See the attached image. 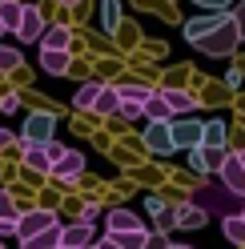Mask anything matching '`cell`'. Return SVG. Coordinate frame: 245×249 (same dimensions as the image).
Instances as JSON below:
<instances>
[{"mask_svg":"<svg viewBox=\"0 0 245 249\" xmlns=\"http://www.w3.org/2000/svg\"><path fill=\"white\" fill-rule=\"evenodd\" d=\"M193 205L201 209V213H217V217H233V213H241L245 209V197H237V193H229L221 181H209V185H201V189L193 193Z\"/></svg>","mask_w":245,"mask_h":249,"instance_id":"obj_1","label":"cell"},{"mask_svg":"<svg viewBox=\"0 0 245 249\" xmlns=\"http://www.w3.org/2000/svg\"><path fill=\"white\" fill-rule=\"evenodd\" d=\"M193 44H197V53H205V56H229V53L241 44V40H237V28H233V17L221 20L213 33H205L201 40H193Z\"/></svg>","mask_w":245,"mask_h":249,"instance_id":"obj_2","label":"cell"},{"mask_svg":"<svg viewBox=\"0 0 245 249\" xmlns=\"http://www.w3.org/2000/svg\"><path fill=\"white\" fill-rule=\"evenodd\" d=\"M52 133H56V117L52 113H28L20 141L24 145H44V141H52Z\"/></svg>","mask_w":245,"mask_h":249,"instance_id":"obj_3","label":"cell"},{"mask_svg":"<svg viewBox=\"0 0 245 249\" xmlns=\"http://www.w3.org/2000/svg\"><path fill=\"white\" fill-rule=\"evenodd\" d=\"M169 137H173V149H197V145H201V121L173 117L169 121Z\"/></svg>","mask_w":245,"mask_h":249,"instance_id":"obj_4","label":"cell"},{"mask_svg":"<svg viewBox=\"0 0 245 249\" xmlns=\"http://www.w3.org/2000/svg\"><path fill=\"white\" fill-rule=\"evenodd\" d=\"M40 33H44V12H40L36 4H20V20H17V36H20V44L40 40Z\"/></svg>","mask_w":245,"mask_h":249,"instance_id":"obj_5","label":"cell"},{"mask_svg":"<svg viewBox=\"0 0 245 249\" xmlns=\"http://www.w3.org/2000/svg\"><path fill=\"white\" fill-rule=\"evenodd\" d=\"M49 173L56 177V181H76L85 173V153H76V149H65L60 157L49 165Z\"/></svg>","mask_w":245,"mask_h":249,"instance_id":"obj_6","label":"cell"},{"mask_svg":"<svg viewBox=\"0 0 245 249\" xmlns=\"http://www.w3.org/2000/svg\"><path fill=\"white\" fill-rule=\"evenodd\" d=\"M56 225V213L52 209H28V213H17V237H33V233Z\"/></svg>","mask_w":245,"mask_h":249,"instance_id":"obj_7","label":"cell"},{"mask_svg":"<svg viewBox=\"0 0 245 249\" xmlns=\"http://www.w3.org/2000/svg\"><path fill=\"white\" fill-rule=\"evenodd\" d=\"M217 181L225 185L229 193L245 197V169H241V161H237V153H225V161H221V169H217Z\"/></svg>","mask_w":245,"mask_h":249,"instance_id":"obj_8","label":"cell"},{"mask_svg":"<svg viewBox=\"0 0 245 249\" xmlns=\"http://www.w3.org/2000/svg\"><path fill=\"white\" fill-rule=\"evenodd\" d=\"M145 145H149V153H157V157H169V153H173L169 121H149V129H145Z\"/></svg>","mask_w":245,"mask_h":249,"instance_id":"obj_9","label":"cell"},{"mask_svg":"<svg viewBox=\"0 0 245 249\" xmlns=\"http://www.w3.org/2000/svg\"><path fill=\"white\" fill-rule=\"evenodd\" d=\"M221 20H229V12H225V8H213V12H205V17H193V20L185 24V40H189V44H193V40H201V36L213 33Z\"/></svg>","mask_w":245,"mask_h":249,"instance_id":"obj_10","label":"cell"},{"mask_svg":"<svg viewBox=\"0 0 245 249\" xmlns=\"http://www.w3.org/2000/svg\"><path fill=\"white\" fill-rule=\"evenodd\" d=\"M20 249H60V221L33 233V237H20Z\"/></svg>","mask_w":245,"mask_h":249,"instance_id":"obj_11","label":"cell"},{"mask_svg":"<svg viewBox=\"0 0 245 249\" xmlns=\"http://www.w3.org/2000/svg\"><path fill=\"white\" fill-rule=\"evenodd\" d=\"M60 245H69V249H85V245H93V225L76 221V225H69V229H60Z\"/></svg>","mask_w":245,"mask_h":249,"instance_id":"obj_12","label":"cell"},{"mask_svg":"<svg viewBox=\"0 0 245 249\" xmlns=\"http://www.w3.org/2000/svg\"><path fill=\"white\" fill-rule=\"evenodd\" d=\"M105 225H109V233L145 229V225H141V217H137V213H129V209H113V213H105Z\"/></svg>","mask_w":245,"mask_h":249,"instance_id":"obj_13","label":"cell"},{"mask_svg":"<svg viewBox=\"0 0 245 249\" xmlns=\"http://www.w3.org/2000/svg\"><path fill=\"white\" fill-rule=\"evenodd\" d=\"M20 157H24V169H33V173H49V153H44V145H24L20 141Z\"/></svg>","mask_w":245,"mask_h":249,"instance_id":"obj_14","label":"cell"},{"mask_svg":"<svg viewBox=\"0 0 245 249\" xmlns=\"http://www.w3.org/2000/svg\"><path fill=\"white\" fill-rule=\"evenodd\" d=\"M225 137H229V129H225V121H201V145H209V149H225Z\"/></svg>","mask_w":245,"mask_h":249,"instance_id":"obj_15","label":"cell"},{"mask_svg":"<svg viewBox=\"0 0 245 249\" xmlns=\"http://www.w3.org/2000/svg\"><path fill=\"white\" fill-rule=\"evenodd\" d=\"M40 69L52 76L69 72V49H40Z\"/></svg>","mask_w":245,"mask_h":249,"instance_id":"obj_16","label":"cell"},{"mask_svg":"<svg viewBox=\"0 0 245 249\" xmlns=\"http://www.w3.org/2000/svg\"><path fill=\"white\" fill-rule=\"evenodd\" d=\"M72 44V33L65 24H44V33H40V49H69Z\"/></svg>","mask_w":245,"mask_h":249,"instance_id":"obj_17","label":"cell"},{"mask_svg":"<svg viewBox=\"0 0 245 249\" xmlns=\"http://www.w3.org/2000/svg\"><path fill=\"white\" fill-rule=\"evenodd\" d=\"M205 217H209V213H201V209L189 201V205L173 209V225H181V229H201V225H205Z\"/></svg>","mask_w":245,"mask_h":249,"instance_id":"obj_18","label":"cell"},{"mask_svg":"<svg viewBox=\"0 0 245 249\" xmlns=\"http://www.w3.org/2000/svg\"><path fill=\"white\" fill-rule=\"evenodd\" d=\"M161 97H165V105L173 108V117L177 113H193V108H197V101L189 97V92H181V89H161Z\"/></svg>","mask_w":245,"mask_h":249,"instance_id":"obj_19","label":"cell"},{"mask_svg":"<svg viewBox=\"0 0 245 249\" xmlns=\"http://www.w3.org/2000/svg\"><path fill=\"white\" fill-rule=\"evenodd\" d=\"M117 105H121L117 89H113V85H101L97 101H93V113H101V117H113V113H117Z\"/></svg>","mask_w":245,"mask_h":249,"instance_id":"obj_20","label":"cell"},{"mask_svg":"<svg viewBox=\"0 0 245 249\" xmlns=\"http://www.w3.org/2000/svg\"><path fill=\"white\" fill-rule=\"evenodd\" d=\"M221 229H225V237L233 241V245H245V217H241V213L221 217Z\"/></svg>","mask_w":245,"mask_h":249,"instance_id":"obj_21","label":"cell"},{"mask_svg":"<svg viewBox=\"0 0 245 249\" xmlns=\"http://www.w3.org/2000/svg\"><path fill=\"white\" fill-rule=\"evenodd\" d=\"M17 20H20V0H0V24H4V33H17Z\"/></svg>","mask_w":245,"mask_h":249,"instance_id":"obj_22","label":"cell"},{"mask_svg":"<svg viewBox=\"0 0 245 249\" xmlns=\"http://www.w3.org/2000/svg\"><path fill=\"white\" fill-rule=\"evenodd\" d=\"M121 249H145V229H129V233H109Z\"/></svg>","mask_w":245,"mask_h":249,"instance_id":"obj_23","label":"cell"},{"mask_svg":"<svg viewBox=\"0 0 245 249\" xmlns=\"http://www.w3.org/2000/svg\"><path fill=\"white\" fill-rule=\"evenodd\" d=\"M97 92H101V81H88V85H81V89H76V97H72V105H76V108H93V101H97Z\"/></svg>","mask_w":245,"mask_h":249,"instance_id":"obj_24","label":"cell"},{"mask_svg":"<svg viewBox=\"0 0 245 249\" xmlns=\"http://www.w3.org/2000/svg\"><path fill=\"white\" fill-rule=\"evenodd\" d=\"M197 153H201V165H205V173H217V169H221V161H225V149L197 145Z\"/></svg>","mask_w":245,"mask_h":249,"instance_id":"obj_25","label":"cell"},{"mask_svg":"<svg viewBox=\"0 0 245 249\" xmlns=\"http://www.w3.org/2000/svg\"><path fill=\"white\" fill-rule=\"evenodd\" d=\"M101 12H105V33H117V24H121V4L117 0H101Z\"/></svg>","mask_w":245,"mask_h":249,"instance_id":"obj_26","label":"cell"},{"mask_svg":"<svg viewBox=\"0 0 245 249\" xmlns=\"http://www.w3.org/2000/svg\"><path fill=\"white\" fill-rule=\"evenodd\" d=\"M20 69V49H4L0 44V72H17Z\"/></svg>","mask_w":245,"mask_h":249,"instance_id":"obj_27","label":"cell"},{"mask_svg":"<svg viewBox=\"0 0 245 249\" xmlns=\"http://www.w3.org/2000/svg\"><path fill=\"white\" fill-rule=\"evenodd\" d=\"M0 217H4V221H17V201H12V193H4V189H0Z\"/></svg>","mask_w":245,"mask_h":249,"instance_id":"obj_28","label":"cell"},{"mask_svg":"<svg viewBox=\"0 0 245 249\" xmlns=\"http://www.w3.org/2000/svg\"><path fill=\"white\" fill-rule=\"evenodd\" d=\"M117 113L125 117V121H137V117H145V113H141V101H121V105H117Z\"/></svg>","mask_w":245,"mask_h":249,"instance_id":"obj_29","label":"cell"},{"mask_svg":"<svg viewBox=\"0 0 245 249\" xmlns=\"http://www.w3.org/2000/svg\"><path fill=\"white\" fill-rule=\"evenodd\" d=\"M233 17V28H237V40H245V0H241V8L237 12H229Z\"/></svg>","mask_w":245,"mask_h":249,"instance_id":"obj_30","label":"cell"},{"mask_svg":"<svg viewBox=\"0 0 245 249\" xmlns=\"http://www.w3.org/2000/svg\"><path fill=\"white\" fill-rule=\"evenodd\" d=\"M165 245H169L165 233H145V249H165Z\"/></svg>","mask_w":245,"mask_h":249,"instance_id":"obj_31","label":"cell"},{"mask_svg":"<svg viewBox=\"0 0 245 249\" xmlns=\"http://www.w3.org/2000/svg\"><path fill=\"white\" fill-rule=\"evenodd\" d=\"M153 217H157L161 229H173V209H161V213H153Z\"/></svg>","mask_w":245,"mask_h":249,"instance_id":"obj_32","label":"cell"},{"mask_svg":"<svg viewBox=\"0 0 245 249\" xmlns=\"http://www.w3.org/2000/svg\"><path fill=\"white\" fill-rule=\"evenodd\" d=\"M97 213H101L97 205H85V209H81V221H85V225H93V221H97Z\"/></svg>","mask_w":245,"mask_h":249,"instance_id":"obj_33","label":"cell"},{"mask_svg":"<svg viewBox=\"0 0 245 249\" xmlns=\"http://www.w3.org/2000/svg\"><path fill=\"white\" fill-rule=\"evenodd\" d=\"M44 153H49V161H56L60 153H65V145H56V141H44Z\"/></svg>","mask_w":245,"mask_h":249,"instance_id":"obj_34","label":"cell"},{"mask_svg":"<svg viewBox=\"0 0 245 249\" xmlns=\"http://www.w3.org/2000/svg\"><path fill=\"white\" fill-rule=\"evenodd\" d=\"M193 4H201V8L213 12V8H229V0H193Z\"/></svg>","mask_w":245,"mask_h":249,"instance_id":"obj_35","label":"cell"},{"mask_svg":"<svg viewBox=\"0 0 245 249\" xmlns=\"http://www.w3.org/2000/svg\"><path fill=\"white\" fill-rule=\"evenodd\" d=\"M12 233H17V221H4L0 217V237H12Z\"/></svg>","mask_w":245,"mask_h":249,"instance_id":"obj_36","label":"cell"},{"mask_svg":"<svg viewBox=\"0 0 245 249\" xmlns=\"http://www.w3.org/2000/svg\"><path fill=\"white\" fill-rule=\"evenodd\" d=\"M93 249H121L113 237H101V241H93Z\"/></svg>","mask_w":245,"mask_h":249,"instance_id":"obj_37","label":"cell"},{"mask_svg":"<svg viewBox=\"0 0 245 249\" xmlns=\"http://www.w3.org/2000/svg\"><path fill=\"white\" fill-rule=\"evenodd\" d=\"M12 141H17V137H12V133H8V129H0V149H8V145H12Z\"/></svg>","mask_w":245,"mask_h":249,"instance_id":"obj_38","label":"cell"},{"mask_svg":"<svg viewBox=\"0 0 245 249\" xmlns=\"http://www.w3.org/2000/svg\"><path fill=\"white\" fill-rule=\"evenodd\" d=\"M165 249H193V245H165Z\"/></svg>","mask_w":245,"mask_h":249,"instance_id":"obj_39","label":"cell"},{"mask_svg":"<svg viewBox=\"0 0 245 249\" xmlns=\"http://www.w3.org/2000/svg\"><path fill=\"white\" fill-rule=\"evenodd\" d=\"M237 161H241V169H245V149H241V153H237Z\"/></svg>","mask_w":245,"mask_h":249,"instance_id":"obj_40","label":"cell"},{"mask_svg":"<svg viewBox=\"0 0 245 249\" xmlns=\"http://www.w3.org/2000/svg\"><path fill=\"white\" fill-rule=\"evenodd\" d=\"M60 4H76V0H60Z\"/></svg>","mask_w":245,"mask_h":249,"instance_id":"obj_41","label":"cell"},{"mask_svg":"<svg viewBox=\"0 0 245 249\" xmlns=\"http://www.w3.org/2000/svg\"><path fill=\"white\" fill-rule=\"evenodd\" d=\"M0 36H4V24H0Z\"/></svg>","mask_w":245,"mask_h":249,"instance_id":"obj_42","label":"cell"},{"mask_svg":"<svg viewBox=\"0 0 245 249\" xmlns=\"http://www.w3.org/2000/svg\"><path fill=\"white\" fill-rule=\"evenodd\" d=\"M85 249H93V245H85Z\"/></svg>","mask_w":245,"mask_h":249,"instance_id":"obj_43","label":"cell"},{"mask_svg":"<svg viewBox=\"0 0 245 249\" xmlns=\"http://www.w3.org/2000/svg\"><path fill=\"white\" fill-rule=\"evenodd\" d=\"M60 249H69V245H60Z\"/></svg>","mask_w":245,"mask_h":249,"instance_id":"obj_44","label":"cell"},{"mask_svg":"<svg viewBox=\"0 0 245 249\" xmlns=\"http://www.w3.org/2000/svg\"><path fill=\"white\" fill-rule=\"evenodd\" d=\"M241 217H245V209H241Z\"/></svg>","mask_w":245,"mask_h":249,"instance_id":"obj_45","label":"cell"},{"mask_svg":"<svg viewBox=\"0 0 245 249\" xmlns=\"http://www.w3.org/2000/svg\"><path fill=\"white\" fill-rule=\"evenodd\" d=\"M0 249H4V245H0Z\"/></svg>","mask_w":245,"mask_h":249,"instance_id":"obj_46","label":"cell"}]
</instances>
